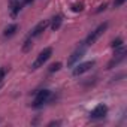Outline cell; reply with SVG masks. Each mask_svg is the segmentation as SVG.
Segmentation results:
<instances>
[{
  "label": "cell",
  "instance_id": "obj_2",
  "mask_svg": "<svg viewBox=\"0 0 127 127\" xmlns=\"http://www.w3.org/2000/svg\"><path fill=\"white\" fill-rule=\"evenodd\" d=\"M106 29H108V23H103V24H100V26H99V27H97L94 32H91V34L87 37V40H85V45H88V46H90V45H93V43H94V42H96V40H97V39H99V37H100V36H102L105 32H106Z\"/></svg>",
  "mask_w": 127,
  "mask_h": 127
},
{
  "label": "cell",
  "instance_id": "obj_11",
  "mask_svg": "<svg viewBox=\"0 0 127 127\" xmlns=\"http://www.w3.org/2000/svg\"><path fill=\"white\" fill-rule=\"evenodd\" d=\"M17 30H18V26L17 24H11V26H8L6 29H5V36L6 37H11V36H14L15 33H17Z\"/></svg>",
  "mask_w": 127,
  "mask_h": 127
},
{
  "label": "cell",
  "instance_id": "obj_3",
  "mask_svg": "<svg viewBox=\"0 0 127 127\" xmlns=\"http://www.w3.org/2000/svg\"><path fill=\"white\" fill-rule=\"evenodd\" d=\"M49 96H51V91H49V90H40V91H37V94H36V97H34V102H33V106H34V108L42 106L43 103L48 102Z\"/></svg>",
  "mask_w": 127,
  "mask_h": 127
},
{
  "label": "cell",
  "instance_id": "obj_7",
  "mask_svg": "<svg viewBox=\"0 0 127 127\" xmlns=\"http://www.w3.org/2000/svg\"><path fill=\"white\" fill-rule=\"evenodd\" d=\"M106 114H108V108H106V105H97V106L91 111L90 117H91L93 120H100V118H103Z\"/></svg>",
  "mask_w": 127,
  "mask_h": 127
},
{
  "label": "cell",
  "instance_id": "obj_10",
  "mask_svg": "<svg viewBox=\"0 0 127 127\" xmlns=\"http://www.w3.org/2000/svg\"><path fill=\"white\" fill-rule=\"evenodd\" d=\"M21 9H23V3H20V2L12 3V5H11V15H12V17H17Z\"/></svg>",
  "mask_w": 127,
  "mask_h": 127
},
{
  "label": "cell",
  "instance_id": "obj_13",
  "mask_svg": "<svg viewBox=\"0 0 127 127\" xmlns=\"http://www.w3.org/2000/svg\"><path fill=\"white\" fill-rule=\"evenodd\" d=\"M60 67H61V63H58V61H57V63H52V64L49 66V69H48V70L52 73V72H57Z\"/></svg>",
  "mask_w": 127,
  "mask_h": 127
},
{
  "label": "cell",
  "instance_id": "obj_19",
  "mask_svg": "<svg viewBox=\"0 0 127 127\" xmlns=\"http://www.w3.org/2000/svg\"><path fill=\"white\" fill-rule=\"evenodd\" d=\"M34 0H23V5H32Z\"/></svg>",
  "mask_w": 127,
  "mask_h": 127
},
{
  "label": "cell",
  "instance_id": "obj_18",
  "mask_svg": "<svg viewBox=\"0 0 127 127\" xmlns=\"http://www.w3.org/2000/svg\"><path fill=\"white\" fill-rule=\"evenodd\" d=\"M106 6H108V5H106V3H103V5H102V6H99V9H97V11H96V12H97V14H99V12H102V11H105V9H106Z\"/></svg>",
  "mask_w": 127,
  "mask_h": 127
},
{
  "label": "cell",
  "instance_id": "obj_17",
  "mask_svg": "<svg viewBox=\"0 0 127 127\" xmlns=\"http://www.w3.org/2000/svg\"><path fill=\"white\" fill-rule=\"evenodd\" d=\"M126 3V0H115V2H114V6L115 8H120L121 5H124Z\"/></svg>",
  "mask_w": 127,
  "mask_h": 127
},
{
  "label": "cell",
  "instance_id": "obj_9",
  "mask_svg": "<svg viewBox=\"0 0 127 127\" xmlns=\"http://www.w3.org/2000/svg\"><path fill=\"white\" fill-rule=\"evenodd\" d=\"M61 21H63V17H61V15H55V17H52V18H51V29H52L54 32L58 30L60 26H61Z\"/></svg>",
  "mask_w": 127,
  "mask_h": 127
},
{
  "label": "cell",
  "instance_id": "obj_21",
  "mask_svg": "<svg viewBox=\"0 0 127 127\" xmlns=\"http://www.w3.org/2000/svg\"><path fill=\"white\" fill-rule=\"evenodd\" d=\"M15 2H18V0H9V5H12V3H15Z\"/></svg>",
  "mask_w": 127,
  "mask_h": 127
},
{
  "label": "cell",
  "instance_id": "obj_6",
  "mask_svg": "<svg viewBox=\"0 0 127 127\" xmlns=\"http://www.w3.org/2000/svg\"><path fill=\"white\" fill-rule=\"evenodd\" d=\"M49 26V20H43V21H40V23H37L34 27H33V30L30 32V37H36V36H39V34H42L43 32H45V29Z\"/></svg>",
  "mask_w": 127,
  "mask_h": 127
},
{
  "label": "cell",
  "instance_id": "obj_20",
  "mask_svg": "<svg viewBox=\"0 0 127 127\" xmlns=\"http://www.w3.org/2000/svg\"><path fill=\"white\" fill-rule=\"evenodd\" d=\"M58 124H60V121H51L48 126H58Z\"/></svg>",
  "mask_w": 127,
  "mask_h": 127
},
{
  "label": "cell",
  "instance_id": "obj_4",
  "mask_svg": "<svg viewBox=\"0 0 127 127\" xmlns=\"http://www.w3.org/2000/svg\"><path fill=\"white\" fill-rule=\"evenodd\" d=\"M84 54H85V48H84V46H81V48L75 49V51L72 52V55L67 58V66H69V67L75 66V63H78V61L84 57Z\"/></svg>",
  "mask_w": 127,
  "mask_h": 127
},
{
  "label": "cell",
  "instance_id": "obj_5",
  "mask_svg": "<svg viewBox=\"0 0 127 127\" xmlns=\"http://www.w3.org/2000/svg\"><path fill=\"white\" fill-rule=\"evenodd\" d=\"M93 66H94V61H85V63H81V64H78V66L73 69L72 73H73V76H79V75L88 72Z\"/></svg>",
  "mask_w": 127,
  "mask_h": 127
},
{
  "label": "cell",
  "instance_id": "obj_8",
  "mask_svg": "<svg viewBox=\"0 0 127 127\" xmlns=\"http://www.w3.org/2000/svg\"><path fill=\"white\" fill-rule=\"evenodd\" d=\"M124 57H126V49H124V48H121V49H120V52H118V54H117V55H115L109 63H108V69H114L115 66H118L120 63L124 60Z\"/></svg>",
  "mask_w": 127,
  "mask_h": 127
},
{
  "label": "cell",
  "instance_id": "obj_16",
  "mask_svg": "<svg viewBox=\"0 0 127 127\" xmlns=\"http://www.w3.org/2000/svg\"><path fill=\"white\" fill-rule=\"evenodd\" d=\"M5 75H6V69H5V67H0V82L3 81Z\"/></svg>",
  "mask_w": 127,
  "mask_h": 127
},
{
  "label": "cell",
  "instance_id": "obj_14",
  "mask_svg": "<svg viewBox=\"0 0 127 127\" xmlns=\"http://www.w3.org/2000/svg\"><path fill=\"white\" fill-rule=\"evenodd\" d=\"M82 9H84V3H81V2H79V3H75V5L72 6V11H73V12H81Z\"/></svg>",
  "mask_w": 127,
  "mask_h": 127
},
{
  "label": "cell",
  "instance_id": "obj_15",
  "mask_svg": "<svg viewBox=\"0 0 127 127\" xmlns=\"http://www.w3.org/2000/svg\"><path fill=\"white\" fill-rule=\"evenodd\" d=\"M121 45H123V39H121V37H117V39L112 42V48H120Z\"/></svg>",
  "mask_w": 127,
  "mask_h": 127
},
{
  "label": "cell",
  "instance_id": "obj_12",
  "mask_svg": "<svg viewBox=\"0 0 127 127\" xmlns=\"http://www.w3.org/2000/svg\"><path fill=\"white\" fill-rule=\"evenodd\" d=\"M32 46H33V42H32V37H30V39H27V40L24 42L23 51H24V52H27V51H30V49H32Z\"/></svg>",
  "mask_w": 127,
  "mask_h": 127
},
{
  "label": "cell",
  "instance_id": "obj_1",
  "mask_svg": "<svg viewBox=\"0 0 127 127\" xmlns=\"http://www.w3.org/2000/svg\"><path fill=\"white\" fill-rule=\"evenodd\" d=\"M52 55V48H43V51L37 55V58L33 61V64H32V69H39V67H42L45 63L48 61V58Z\"/></svg>",
  "mask_w": 127,
  "mask_h": 127
}]
</instances>
